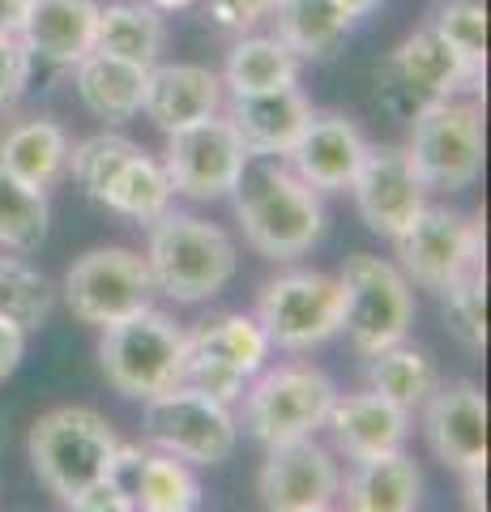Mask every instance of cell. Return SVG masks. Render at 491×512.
I'll return each instance as SVG.
<instances>
[{
    "label": "cell",
    "mask_w": 491,
    "mask_h": 512,
    "mask_svg": "<svg viewBox=\"0 0 491 512\" xmlns=\"http://www.w3.org/2000/svg\"><path fill=\"white\" fill-rule=\"evenodd\" d=\"M351 197L368 231L398 239L427 205V188L398 146H368L351 180Z\"/></svg>",
    "instance_id": "5bb4252c"
},
{
    "label": "cell",
    "mask_w": 491,
    "mask_h": 512,
    "mask_svg": "<svg viewBox=\"0 0 491 512\" xmlns=\"http://www.w3.org/2000/svg\"><path fill=\"white\" fill-rule=\"evenodd\" d=\"M299 82V60L287 52V43L274 35H244L231 47L223 90L227 94H265Z\"/></svg>",
    "instance_id": "83f0119b"
},
{
    "label": "cell",
    "mask_w": 491,
    "mask_h": 512,
    "mask_svg": "<svg viewBox=\"0 0 491 512\" xmlns=\"http://www.w3.org/2000/svg\"><path fill=\"white\" fill-rule=\"evenodd\" d=\"M69 150V133L47 116H18L0 128V167L30 188H52L69 171Z\"/></svg>",
    "instance_id": "603a6c76"
},
{
    "label": "cell",
    "mask_w": 491,
    "mask_h": 512,
    "mask_svg": "<svg viewBox=\"0 0 491 512\" xmlns=\"http://www.w3.org/2000/svg\"><path fill=\"white\" fill-rule=\"evenodd\" d=\"M171 197H176V192H171V184H167L163 163H154L146 150H137L116 167V175L107 180L103 197L94 205H103V210H112L120 218H133V222H146L150 227L158 214L171 210Z\"/></svg>",
    "instance_id": "4316f807"
},
{
    "label": "cell",
    "mask_w": 491,
    "mask_h": 512,
    "mask_svg": "<svg viewBox=\"0 0 491 512\" xmlns=\"http://www.w3.org/2000/svg\"><path fill=\"white\" fill-rule=\"evenodd\" d=\"M423 410V436L432 453L457 474L487 470V397L479 384H436Z\"/></svg>",
    "instance_id": "2e32d148"
},
{
    "label": "cell",
    "mask_w": 491,
    "mask_h": 512,
    "mask_svg": "<svg viewBox=\"0 0 491 512\" xmlns=\"http://www.w3.org/2000/svg\"><path fill=\"white\" fill-rule=\"evenodd\" d=\"M432 26L470 69H479V73L487 69V9H483V0H445V5L432 13Z\"/></svg>",
    "instance_id": "e575fe53"
},
{
    "label": "cell",
    "mask_w": 491,
    "mask_h": 512,
    "mask_svg": "<svg viewBox=\"0 0 491 512\" xmlns=\"http://www.w3.org/2000/svg\"><path fill=\"white\" fill-rule=\"evenodd\" d=\"M188 346L205 350V355L231 363L240 376H257L269 359V338L257 325V316H214L188 329Z\"/></svg>",
    "instance_id": "4dcf8cb0"
},
{
    "label": "cell",
    "mask_w": 491,
    "mask_h": 512,
    "mask_svg": "<svg viewBox=\"0 0 491 512\" xmlns=\"http://www.w3.org/2000/svg\"><path fill=\"white\" fill-rule=\"evenodd\" d=\"M22 9H26V0H0V35H13V30H18Z\"/></svg>",
    "instance_id": "b9f144b4"
},
{
    "label": "cell",
    "mask_w": 491,
    "mask_h": 512,
    "mask_svg": "<svg viewBox=\"0 0 491 512\" xmlns=\"http://www.w3.org/2000/svg\"><path fill=\"white\" fill-rule=\"evenodd\" d=\"M436 384H440L436 363L415 346L398 342V346L372 355V363H368V389L380 393V397H389V402L402 406L406 414H415L427 397H432Z\"/></svg>",
    "instance_id": "f546056e"
},
{
    "label": "cell",
    "mask_w": 491,
    "mask_h": 512,
    "mask_svg": "<svg viewBox=\"0 0 491 512\" xmlns=\"http://www.w3.org/2000/svg\"><path fill=\"white\" fill-rule=\"evenodd\" d=\"M180 384H188V389H197V393H205V397H214V402L231 406V402H240L248 376H240L231 363L205 355V350H197V346H188V350H184Z\"/></svg>",
    "instance_id": "8d00e7d4"
},
{
    "label": "cell",
    "mask_w": 491,
    "mask_h": 512,
    "mask_svg": "<svg viewBox=\"0 0 491 512\" xmlns=\"http://www.w3.org/2000/svg\"><path fill=\"white\" fill-rule=\"evenodd\" d=\"M56 308V291L35 265L22 256H0V320L18 325L22 333L47 325Z\"/></svg>",
    "instance_id": "d6a6232c"
},
{
    "label": "cell",
    "mask_w": 491,
    "mask_h": 512,
    "mask_svg": "<svg viewBox=\"0 0 491 512\" xmlns=\"http://www.w3.org/2000/svg\"><path fill=\"white\" fill-rule=\"evenodd\" d=\"M257 325L269 346L282 350H316L342 333V286L338 278L316 269H291L261 286Z\"/></svg>",
    "instance_id": "30bf717a"
},
{
    "label": "cell",
    "mask_w": 491,
    "mask_h": 512,
    "mask_svg": "<svg viewBox=\"0 0 491 512\" xmlns=\"http://www.w3.org/2000/svg\"><path fill=\"white\" fill-rule=\"evenodd\" d=\"M445 325L466 350H483V342H487V274H483V265L466 269L445 291Z\"/></svg>",
    "instance_id": "836d02e7"
},
{
    "label": "cell",
    "mask_w": 491,
    "mask_h": 512,
    "mask_svg": "<svg viewBox=\"0 0 491 512\" xmlns=\"http://www.w3.org/2000/svg\"><path fill=\"white\" fill-rule=\"evenodd\" d=\"M26 448L39 483L60 504H73L90 487L120 478L141 457L137 448H124L116 427L90 406H56L39 414Z\"/></svg>",
    "instance_id": "7a4b0ae2"
},
{
    "label": "cell",
    "mask_w": 491,
    "mask_h": 512,
    "mask_svg": "<svg viewBox=\"0 0 491 512\" xmlns=\"http://www.w3.org/2000/svg\"><path fill=\"white\" fill-rule=\"evenodd\" d=\"M167 47L163 13L141 5V0H112L99 5V22H94V52L120 56L141 69H154Z\"/></svg>",
    "instance_id": "d4e9b609"
},
{
    "label": "cell",
    "mask_w": 491,
    "mask_h": 512,
    "mask_svg": "<svg viewBox=\"0 0 491 512\" xmlns=\"http://www.w3.org/2000/svg\"><path fill=\"white\" fill-rule=\"evenodd\" d=\"M338 461L312 436L274 444L261 466L257 491L265 512H329L338 500Z\"/></svg>",
    "instance_id": "9a60e30c"
},
{
    "label": "cell",
    "mask_w": 491,
    "mask_h": 512,
    "mask_svg": "<svg viewBox=\"0 0 491 512\" xmlns=\"http://www.w3.org/2000/svg\"><path fill=\"white\" fill-rule=\"evenodd\" d=\"M94 22H99V0H26L13 35L35 60L73 69L94 47Z\"/></svg>",
    "instance_id": "44dd1931"
},
{
    "label": "cell",
    "mask_w": 491,
    "mask_h": 512,
    "mask_svg": "<svg viewBox=\"0 0 491 512\" xmlns=\"http://www.w3.org/2000/svg\"><path fill=\"white\" fill-rule=\"evenodd\" d=\"M240 397H244V427L265 448H274V444L304 440L316 427H325V414L334 406L338 389L321 367L287 363L257 376V384Z\"/></svg>",
    "instance_id": "9c48e42d"
},
{
    "label": "cell",
    "mask_w": 491,
    "mask_h": 512,
    "mask_svg": "<svg viewBox=\"0 0 491 512\" xmlns=\"http://www.w3.org/2000/svg\"><path fill=\"white\" fill-rule=\"evenodd\" d=\"M52 222L43 188L22 184L18 175L0 167V248L5 252H39Z\"/></svg>",
    "instance_id": "1f68e13d"
},
{
    "label": "cell",
    "mask_w": 491,
    "mask_h": 512,
    "mask_svg": "<svg viewBox=\"0 0 491 512\" xmlns=\"http://www.w3.org/2000/svg\"><path fill=\"white\" fill-rule=\"evenodd\" d=\"M368 146L372 141L363 137V128L351 116H338V111H312L308 128L287 150V167L316 192H342V188H351Z\"/></svg>",
    "instance_id": "e0dca14e"
},
{
    "label": "cell",
    "mask_w": 491,
    "mask_h": 512,
    "mask_svg": "<svg viewBox=\"0 0 491 512\" xmlns=\"http://www.w3.org/2000/svg\"><path fill=\"white\" fill-rule=\"evenodd\" d=\"M184 350H188V329H180L167 312L141 308L103 329L99 363H103L107 384L120 397L146 402V397L180 384Z\"/></svg>",
    "instance_id": "5b68a950"
},
{
    "label": "cell",
    "mask_w": 491,
    "mask_h": 512,
    "mask_svg": "<svg viewBox=\"0 0 491 512\" xmlns=\"http://www.w3.org/2000/svg\"><path fill=\"white\" fill-rule=\"evenodd\" d=\"M269 18L274 39L287 43L295 60H329L355 26L334 0H278Z\"/></svg>",
    "instance_id": "484cf974"
},
{
    "label": "cell",
    "mask_w": 491,
    "mask_h": 512,
    "mask_svg": "<svg viewBox=\"0 0 491 512\" xmlns=\"http://www.w3.org/2000/svg\"><path fill=\"white\" fill-rule=\"evenodd\" d=\"M248 248L265 261H295L325 235L321 192L287 167V158H248L231 188Z\"/></svg>",
    "instance_id": "6da1fadb"
},
{
    "label": "cell",
    "mask_w": 491,
    "mask_h": 512,
    "mask_svg": "<svg viewBox=\"0 0 491 512\" xmlns=\"http://www.w3.org/2000/svg\"><path fill=\"white\" fill-rule=\"evenodd\" d=\"M325 427L334 436L338 453L351 461H368L380 453H398L410 436V414L402 406H393L380 393H346L334 397V406L325 414Z\"/></svg>",
    "instance_id": "ffe728a7"
},
{
    "label": "cell",
    "mask_w": 491,
    "mask_h": 512,
    "mask_svg": "<svg viewBox=\"0 0 491 512\" xmlns=\"http://www.w3.org/2000/svg\"><path fill=\"white\" fill-rule=\"evenodd\" d=\"M342 512H415L423 495V474L415 457L380 453L368 461H355L346 483H338Z\"/></svg>",
    "instance_id": "7402d4cb"
},
{
    "label": "cell",
    "mask_w": 491,
    "mask_h": 512,
    "mask_svg": "<svg viewBox=\"0 0 491 512\" xmlns=\"http://www.w3.org/2000/svg\"><path fill=\"white\" fill-rule=\"evenodd\" d=\"M329 512H334V508H329Z\"/></svg>",
    "instance_id": "bcb514c9"
},
{
    "label": "cell",
    "mask_w": 491,
    "mask_h": 512,
    "mask_svg": "<svg viewBox=\"0 0 491 512\" xmlns=\"http://www.w3.org/2000/svg\"><path fill=\"white\" fill-rule=\"evenodd\" d=\"M30 69H35V56L22 47V39L0 35V116L18 107V99L30 86Z\"/></svg>",
    "instance_id": "74e56055"
},
{
    "label": "cell",
    "mask_w": 491,
    "mask_h": 512,
    "mask_svg": "<svg viewBox=\"0 0 491 512\" xmlns=\"http://www.w3.org/2000/svg\"><path fill=\"white\" fill-rule=\"evenodd\" d=\"M410 167L427 192H462L483 175V111L470 99L427 103L410 120Z\"/></svg>",
    "instance_id": "52a82bcc"
},
{
    "label": "cell",
    "mask_w": 491,
    "mask_h": 512,
    "mask_svg": "<svg viewBox=\"0 0 491 512\" xmlns=\"http://www.w3.org/2000/svg\"><path fill=\"white\" fill-rule=\"evenodd\" d=\"M150 9H158V13H180V9H193L197 0H146Z\"/></svg>",
    "instance_id": "ee69618b"
},
{
    "label": "cell",
    "mask_w": 491,
    "mask_h": 512,
    "mask_svg": "<svg viewBox=\"0 0 491 512\" xmlns=\"http://www.w3.org/2000/svg\"><path fill=\"white\" fill-rule=\"evenodd\" d=\"M312 111H316L312 99L295 82L265 94H231L227 120L248 146V158H287V150L308 128Z\"/></svg>",
    "instance_id": "ac0fdd59"
},
{
    "label": "cell",
    "mask_w": 491,
    "mask_h": 512,
    "mask_svg": "<svg viewBox=\"0 0 491 512\" xmlns=\"http://www.w3.org/2000/svg\"><path fill=\"white\" fill-rule=\"evenodd\" d=\"M129 470H133L129 495L137 512H197L201 483L188 470V461L171 453H141Z\"/></svg>",
    "instance_id": "f1b7e54d"
},
{
    "label": "cell",
    "mask_w": 491,
    "mask_h": 512,
    "mask_svg": "<svg viewBox=\"0 0 491 512\" xmlns=\"http://www.w3.org/2000/svg\"><path fill=\"white\" fill-rule=\"evenodd\" d=\"M274 5L278 0H205L210 18L223 30H240V35H248L257 22H265L274 13Z\"/></svg>",
    "instance_id": "f35d334b"
},
{
    "label": "cell",
    "mask_w": 491,
    "mask_h": 512,
    "mask_svg": "<svg viewBox=\"0 0 491 512\" xmlns=\"http://www.w3.org/2000/svg\"><path fill=\"white\" fill-rule=\"evenodd\" d=\"M342 329L359 355H380V350L406 342L415 325V291L393 261H380L372 252L346 256L342 274Z\"/></svg>",
    "instance_id": "8992f818"
},
{
    "label": "cell",
    "mask_w": 491,
    "mask_h": 512,
    "mask_svg": "<svg viewBox=\"0 0 491 512\" xmlns=\"http://www.w3.org/2000/svg\"><path fill=\"white\" fill-rule=\"evenodd\" d=\"M5 440H9V423L0 419V448H5Z\"/></svg>",
    "instance_id": "f6af8a7d"
},
{
    "label": "cell",
    "mask_w": 491,
    "mask_h": 512,
    "mask_svg": "<svg viewBox=\"0 0 491 512\" xmlns=\"http://www.w3.org/2000/svg\"><path fill=\"white\" fill-rule=\"evenodd\" d=\"M406 282L423 291L445 295L466 269L483 265V231L479 222L449 210V205H423L419 218L393 239Z\"/></svg>",
    "instance_id": "7c38bea8"
},
{
    "label": "cell",
    "mask_w": 491,
    "mask_h": 512,
    "mask_svg": "<svg viewBox=\"0 0 491 512\" xmlns=\"http://www.w3.org/2000/svg\"><path fill=\"white\" fill-rule=\"evenodd\" d=\"M235 239L210 218L167 210L150 222L146 269L154 291L176 303H205L235 278Z\"/></svg>",
    "instance_id": "3957f363"
},
{
    "label": "cell",
    "mask_w": 491,
    "mask_h": 512,
    "mask_svg": "<svg viewBox=\"0 0 491 512\" xmlns=\"http://www.w3.org/2000/svg\"><path fill=\"white\" fill-rule=\"evenodd\" d=\"M146 73L141 64H129L120 56H107V52H90L73 64V82H77V99L90 111L94 120H107V124H129L141 99H146Z\"/></svg>",
    "instance_id": "cb8c5ba5"
},
{
    "label": "cell",
    "mask_w": 491,
    "mask_h": 512,
    "mask_svg": "<svg viewBox=\"0 0 491 512\" xmlns=\"http://www.w3.org/2000/svg\"><path fill=\"white\" fill-rule=\"evenodd\" d=\"M141 427H146L150 444H158V453L193 461V466H223L240 444L235 414L188 384H171V389L146 397Z\"/></svg>",
    "instance_id": "ba28073f"
},
{
    "label": "cell",
    "mask_w": 491,
    "mask_h": 512,
    "mask_svg": "<svg viewBox=\"0 0 491 512\" xmlns=\"http://www.w3.org/2000/svg\"><path fill=\"white\" fill-rule=\"evenodd\" d=\"M141 146L129 137H120V133H99V137H86L82 146H73L69 150V171H73V180L82 184V192L90 201H99L103 197V188L107 180L116 175V167L124 163L129 154H137Z\"/></svg>",
    "instance_id": "d590c367"
},
{
    "label": "cell",
    "mask_w": 491,
    "mask_h": 512,
    "mask_svg": "<svg viewBox=\"0 0 491 512\" xmlns=\"http://www.w3.org/2000/svg\"><path fill=\"white\" fill-rule=\"evenodd\" d=\"M248 163V146L235 133V124L227 116L197 120L188 128L167 133V184L176 197L188 201H223L231 197L235 180Z\"/></svg>",
    "instance_id": "4fadbf2b"
},
{
    "label": "cell",
    "mask_w": 491,
    "mask_h": 512,
    "mask_svg": "<svg viewBox=\"0 0 491 512\" xmlns=\"http://www.w3.org/2000/svg\"><path fill=\"white\" fill-rule=\"evenodd\" d=\"M154 278L133 248H90L69 265L65 303L82 325L107 329L141 308H154Z\"/></svg>",
    "instance_id": "8fae6325"
},
{
    "label": "cell",
    "mask_w": 491,
    "mask_h": 512,
    "mask_svg": "<svg viewBox=\"0 0 491 512\" xmlns=\"http://www.w3.org/2000/svg\"><path fill=\"white\" fill-rule=\"evenodd\" d=\"M334 5H338V9H342L351 22H359V18H368V13L380 5V0H334Z\"/></svg>",
    "instance_id": "7bdbcfd3"
},
{
    "label": "cell",
    "mask_w": 491,
    "mask_h": 512,
    "mask_svg": "<svg viewBox=\"0 0 491 512\" xmlns=\"http://www.w3.org/2000/svg\"><path fill=\"white\" fill-rule=\"evenodd\" d=\"M479 86H483V73L470 69V64L440 39V30L432 22L410 30L372 69V94H376L380 111H389L393 120H406V124L415 120L427 103L457 99V90H479Z\"/></svg>",
    "instance_id": "277c9868"
},
{
    "label": "cell",
    "mask_w": 491,
    "mask_h": 512,
    "mask_svg": "<svg viewBox=\"0 0 491 512\" xmlns=\"http://www.w3.org/2000/svg\"><path fill=\"white\" fill-rule=\"evenodd\" d=\"M223 77L205 64H154L146 73V99L141 111L163 133H176L197 120H210L223 111Z\"/></svg>",
    "instance_id": "d6986e66"
},
{
    "label": "cell",
    "mask_w": 491,
    "mask_h": 512,
    "mask_svg": "<svg viewBox=\"0 0 491 512\" xmlns=\"http://www.w3.org/2000/svg\"><path fill=\"white\" fill-rule=\"evenodd\" d=\"M22 355H26V333L9 325V320H0V384L22 367Z\"/></svg>",
    "instance_id": "60d3db41"
},
{
    "label": "cell",
    "mask_w": 491,
    "mask_h": 512,
    "mask_svg": "<svg viewBox=\"0 0 491 512\" xmlns=\"http://www.w3.org/2000/svg\"><path fill=\"white\" fill-rule=\"evenodd\" d=\"M69 512H137L129 487H124V478H107V483L90 487L86 495H77L73 504H65Z\"/></svg>",
    "instance_id": "ab89813d"
}]
</instances>
